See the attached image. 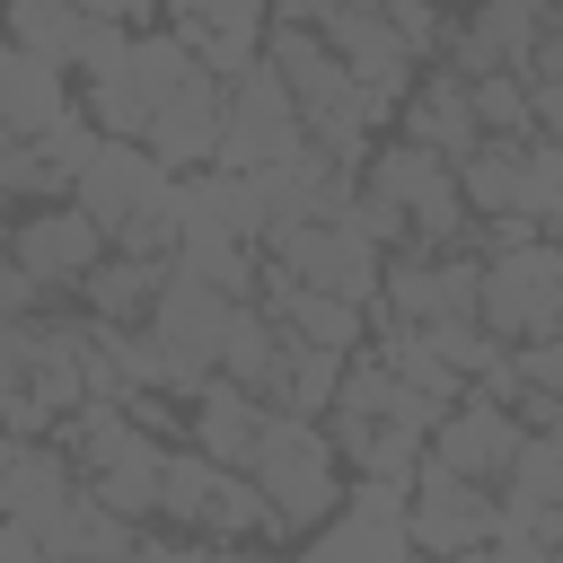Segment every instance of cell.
Returning <instances> with one entry per match:
<instances>
[{"label":"cell","instance_id":"cell-25","mask_svg":"<svg viewBox=\"0 0 563 563\" xmlns=\"http://www.w3.org/2000/svg\"><path fill=\"white\" fill-rule=\"evenodd\" d=\"M194 537H211V545L264 537V493H255L238 466H220V475H211V501H202V528H194Z\"/></svg>","mask_w":563,"mask_h":563},{"label":"cell","instance_id":"cell-16","mask_svg":"<svg viewBox=\"0 0 563 563\" xmlns=\"http://www.w3.org/2000/svg\"><path fill=\"white\" fill-rule=\"evenodd\" d=\"M317 35H325V53H334L361 88H378V97H405V88H413V53L396 44V26H387L378 9H334V18H317Z\"/></svg>","mask_w":563,"mask_h":563},{"label":"cell","instance_id":"cell-19","mask_svg":"<svg viewBox=\"0 0 563 563\" xmlns=\"http://www.w3.org/2000/svg\"><path fill=\"white\" fill-rule=\"evenodd\" d=\"M405 106V141H422V150H440V158H466L484 132H475V106H466V79L457 70H440V79H422V97H396Z\"/></svg>","mask_w":563,"mask_h":563},{"label":"cell","instance_id":"cell-24","mask_svg":"<svg viewBox=\"0 0 563 563\" xmlns=\"http://www.w3.org/2000/svg\"><path fill=\"white\" fill-rule=\"evenodd\" d=\"M9 18V44L35 53L44 70H70V44H79V0H0Z\"/></svg>","mask_w":563,"mask_h":563},{"label":"cell","instance_id":"cell-36","mask_svg":"<svg viewBox=\"0 0 563 563\" xmlns=\"http://www.w3.org/2000/svg\"><path fill=\"white\" fill-rule=\"evenodd\" d=\"M158 0H79V18H123V26H141Z\"/></svg>","mask_w":563,"mask_h":563},{"label":"cell","instance_id":"cell-3","mask_svg":"<svg viewBox=\"0 0 563 563\" xmlns=\"http://www.w3.org/2000/svg\"><path fill=\"white\" fill-rule=\"evenodd\" d=\"M229 308H238V299H220L211 282H194L185 264L158 273V290H150V308H141V325H150V343H158V396H194V387L211 378V352H220Z\"/></svg>","mask_w":563,"mask_h":563},{"label":"cell","instance_id":"cell-28","mask_svg":"<svg viewBox=\"0 0 563 563\" xmlns=\"http://www.w3.org/2000/svg\"><path fill=\"white\" fill-rule=\"evenodd\" d=\"M519 167H528V220H554L563 211V141L554 132H528Z\"/></svg>","mask_w":563,"mask_h":563},{"label":"cell","instance_id":"cell-18","mask_svg":"<svg viewBox=\"0 0 563 563\" xmlns=\"http://www.w3.org/2000/svg\"><path fill=\"white\" fill-rule=\"evenodd\" d=\"M70 493H79V475H70V457L53 440H18V457L0 466V519H35L44 528Z\"/></svg>","mask_w":563,"mask_h":563},{"label":"cell","instance_id":"cell-35","mask_svg":"<svg viewBox=\"0 0 563 563\" xmlns=\"http://www.w3.org/2000/svg\"><path fill=\"white\" fill-rule=\"evenodd\" d=\"M0 563H44V528L35 519H0Z\"/></svg>","mask_w":563,"mask_h":563},{"label":"cell","instance_id":"cell-13","mask_svg":"<svg viewBox=\"0 0 563 563\" xmlns=\"http://www.w3.org/2000/svg\"><path fill=\"white\" fill-rule=\"evenodd\" d=\"M537 35H554L545 0H475V18L457 26L449 62H457V79H484V70H510L519 79V62L537 53Z\"/></svg>","mask_w":563,"mask_h":563},{"label":"cell","instance_id":"cell-4","mask_svg":"<svg viewBox=\"0 0 563 563\" xmlns=\"http://www.w3.org/2000/svg\"><path fill=\"white\" fill-rule=\"evenodd\" d=\"M361 185H369V194H387V202L405 211V246H413V255H449V246L475 229V211L457 202V176H449V158H440V150H422V141H396V150H378Z\"/></svg>","mask_w":563,"mask_h":563},{"label":"cell","instance_id":"cell-26","mask_svg":"<svg viewBox=\"0 0 563 563\" xmlns=\"http://www.w3.org/2000/svg\"><path fill=\"white\" fill-rule=\"evenodd\" d=\"M176 35H185L194 70H211V79H238V70L264 62V26H194V18H176Z\"/></svg>","mask_w":563,"mask_h":563},{"label":"cell","instance_id":"cell-17","mask_svg":"<svg viewBox=\"0 0 563 563\" xmlns=\"http://www.w3.org/2000/svg\"><path fill=\"white\" fill-rule=\"evenodd\" d=\"M185 405H194V413H185V431H194V449H202L211 466H246V449H255V431H264V413H273L264 396H246V387H238V378H220V369H211Z\"/></svg>","mask_w":563,"mask_h":563},{"label":"cell","instance_id":"cell-15","mask_svg":"<svg viewBox=\"0 0 563 563\" xmlns=\"http://www.w3.org/2000/svg\"><path fill=\"white\" fill-rule=\"evenodd\" d=\"M510 449H519V422H510V405L457 396V405L431 422V457H440V466H457V475H475V484H501Z\"/></svg>","mask_w":563,"mask_h":563},{"label":"cell","instance_id":"cell-22","mask_svg":"<svg viewBox=\"0 0 563 563\" xmlns=\"http://www.w3.org/2000/svg\"><path fill=\"white\" fill-rule=\"evenodd\" d=\"M334 378H343V352H317V343L282 334V361H273V387H264V405H273V413H325Z\"/></svg>","mask_w":563,"mask_h":563},{"label":"cell","instance_id":"cell-40","mask_svg":"<svg viewBox=\"0 0 563 563\" xmlns=\"http://www.w3.org/2000/svg\"><path fill=\"white\" fill-rule=\"evenodd\" d=\"M413 563H440V554H413Z\"/></svg>","mask_w":563,"mask_h":563},{"label":"cell","instance_id":"cell-12","mask_svg":"<svg viewBox=\"0 0 563 563\" xmlns=\"http://www.w3.org/2000/svg\"><path fill=\"white\" fill-rule=\"evenodd\" d=\"M211 141H220V79H211V70H185V79L150 106L141 150H150L167 176H194V167H211Z\"/></svg>","mask_w":563,"mask_h":563},{"label":"cell","instance_id":"cell-1","mask_svg":"<svg viewBox=\"0 0 563 563\" xmlns=\"http://www.w3.org/2000/svg\"><path fill=\"white\" fill-rule=\"evenodd\" d=\"M238 475L264 493V537H308L343 501V457L317 431V413H264V431H255Z\"/></svg>","mask_w":563,"mask_h":563},{"label":"cell","instance_id":"cell-8","mask_svg":"<svg viewBox=\"0 0 563 563\" xmlns=\"http://www.w3.org/2000/svg\"><path fill=\"white\" fill-rule=\"evenodd\" d=\"M299 563H413V537H405V484L361 475L352 501H334V510L308 528Z\"/></svg>","mask_w":563,"mask_h":563},{"label":"cell","instance_id":"cell-29","mask_svg":"<svg viewBox=\"0 0 563 563\" xmlns=\"http://www.w3.org/2000/svg\"><path fill=\"white\" fill-rule=\"evenodd\" d=\"M123 44H132V26H123V18H79L70 70H88V79H97V70H114V53H123Z\"/></svg>","mask_w":563,"mask_h":563},{"label":"cell","instance_id":"cell-37","mask_svg":"<svg viewBox=\"0 0 563 563\" xmlns=\"http://www.w3.org/2000/svg\"><path fill=\"white\" fill-rule=\"evenodd\" d=\"M325 9H334V0H273V18H299V26H317Z\"/></svg>","mask_w":563,"mask_h":563},{"label":"cell","instance_id":"cell-30","mask_svg":"<svg viewBox=\"0 0 563 563\" xmlns=\"http://www.w3.org/2000/svg\"><path fill=\"white\" fill-rule=\"evenodd\" d=\"M123 563H238V554L211 545V537H132Z\"/></svg>","mask_w":563,"mask_h":563},{"label":"cell","instance_id":"cell-34","mask_svg":"<svg viewBox=\"0 0 563 563\" xmlns=\"http://www.w3.org/2000/svg\"><path fill=\"white\" fill-rule=\"evenodd\" d=\"M26 308H44V290H35V282L18 273V255L0 246V317H26Z\"/></svg>","mask_w":563,"mask_h":563},{"label":"cell","instance_id":"cell-11","mask_svg":"<svg viewBox=\"0 0 563 563\" xmlns=\"http://www.w3.org/2000/svg\"><path fill=\"white\" fill-rule=\"evenodd\" d=\"M0 246L18 255V273H26L44 299H53V290H70V282H79V273L106 255L97 220H88V211H70V202H44V211H26V220H18Z\"/></svg>","mask_w":563,"mask_h":563},{"label":"cell","instance_id":"cell-21","mask_svg":"<svg viewBox=\"0 0 563 563\" xmlns=\"http://www.w3.org/2000/svg\"><path fill=\"white\" fill-rule=\"evenodd\" d=\"M273 361H282V325H273L255 299H238V308H229V325H220L211 369H220V378H238L246 396H264V387H273Z\"/></svg>","mask_w":563,"mask_h":563},{"label":"cell","instance_id":"cell-5","mask_svg":"<svg viewBox=\"0 0 563 563\" xmlns=\"http://www.w3.org/2000/svg\"><path fill=\"white\" fill-rule=\"evenodd\" d=\"M194 70V53H185V35L176 26H132V44L114 53V70H97L88 79V123L106 132V141H141V123H150V106L176 88Z\"/></svg>","mask_w":563,"mask_h":563},{"label":"cell","instance_id":"cell-9","mask_svg":"<svg viewBox=\"0 0 563 563\" xmlns=\"http://www.w3.org/2000/svg\"><path fill=\"white\" fill-rule=\"evenodd\" d=\"M62 202H70V211H88V220H97V238H114V229H123V220H141V211H167V202H176V176H167L141 141H97Z\"/></svg>","mask_w":563,"mask_h":563},{"label":"cell","instance_id":"cell-39","mask_svg":"<svg viewBox=\"0 0 563 563\" xmlns=\"http://www.w3.org/2000/svg\"><path fill=\"white\" fill-rule=\"evenodd\" d=\"M158 9H185V0H158Z\"/></svg>","mask_w":563,"mask_h":563},{"label":"cell","instance_id":"cell-23","mask_svg":"<svg viewBox=\"0 0 563 563\" xmlns=\"http://www.w3.org/2000/svg\"><path fill=\"white\" fill-rule=\"evenodd\" d=\"M493 501H510V510H554L563 501V449H554V431H519Z\"/></svg>","mask_w":563,"mask_h":563},{"label":"cell","instance_id":"cell-33","mask_svg":"<svg viewBox=\"0 0 563 563\" xmlns=\"http://www.w3.org/2000/svg\"><path fill=\"white\" fill-rule=\"evenodd\" d=\"M176 18H194V26H264L273 0H185Z\"/></svg>","mask_w":563,"mask_h":563},{"label":"cell","instance_id":"cell-6","mask_svg":"<svg viewBox=\"0 0 563 563\" xmlns=\"http://www.w3.org/2000/svg\"><path fill=\"white\" fill-rule=\"evenodd\" d=\"M290 150H308V132H299V106H290V88L255 62V70H238V79H220V141H211V167H273V158H290Z\"/></svg>","mask_w":563,"mask_h":563},{"label":"cell","instance_id":"cell-38","mask_svg":"<svg viewBox=\"0 0 563 563\" xmlns=\"http://www.w3.org/2000/svg\"><path fill=\"white\" fill-rule=\"evenodd\" d=\"M9 457H18V431H9V422H0V466H9Z\"/></svg>","mask_w":563,"mask_h":563},{"label":"cell","instance_id":"cell-27","mask_svg":"<svg viewBox=\"0 0 563 563\" xmlns=\"http://www.w3.org/2000/svg\"><path fill=\"white\" fill-rule=\"evenodd\" d=\"M211 475H220V466H211L202 449H167V457H158V510H167L176 528H202V501H211Z\"/></svg>","mask_w":563,"mask_h":563},{"label":"cell","instance_id":"cell-2","mask_svg":"<svg viewBox=\"0 0 563 563\" xmlns=\"http://www.w3.org/2000/svg\"><path fill=\"white\" fill-rule=\"evenodd\" d=\"M475 325L493 343H528V334H563V255L545 238L501 246L475 264Z\"/></svg>","mask_w":563,"mask_h":563},{"label":"cell","instance_id":"cell-14","mask_svg":"<svg viewBox=\"0 0 563 563\" xmlns=\"http://www.w3.org/2000/svg\"><path fill=\"white\" fill-rule=\"evenodd\" d=\"M62 114H70V88H62V70H44L35 53L0 44V185H9L18 150H26L44 123H62Z\"/></svg>","mask_w":563,"mask_h":563},{"label":"cell","instance_id":"cell-32","mask_svg":"<svg viewBox=\"0 0 563 563\" xmlns=\"http://www.w3.org/2000/svg\"><path fill=\"white\" fill-rule=\"evenodd\" d=\"M510 369H519V387H563V334H528L510 352Z\"/></svg>","mask_w":563,"mask_h":563},{"label":"cell","instance_id":"cell-7","mask_svg":"<svg viewBox=\"0 0 563 563\" xmlns=\"http://www.w3.org/2000/svg\"><path fill=\"white\" fill-rule=\"evenodd\" d=\"M405 537H413V554H440V563L484 545L493 537V484H475L422 449V466L405 475Z\"/></svg>","mask_w":563,"mask_h":563},{"label":"cell","instance_id":"cell-31","mask_svg":"<svg viewBox=\"0 0 563 563\" xmlns=\"http://www.w3.org/2000/svg\"><path fill=\"white\" fill-rule=\"evenodd\" d=\"M378 18L396 26L405 53H431V44H440V9H431V0H378Z\"/></svg>","mask_w":563,"mask_h":563},{"label":"cell","instance_id":"cell-20","mask_svg":"<svg viewBox=\"0 0 563 563\" xmlns=\"http://www.w3.org/2000/svg\"><path fill=\"white\" fill-rule=\"evenodd\" d=\"M158 273H167V264H150V255H114V246H106L70 290L88 299V317H106V325H141V308H150Z\"/></svg>","mask_w":563,"mask_h":563},{"label":"cell","instance_id":"cell-10","mask_svg":"<svg viewBox=\"0 0 563 563\" xmlns=\"http://www.w3.org/2000/svg\"><path fill=\"white\" fill-rule=\"evenodd\" d=\"M264 264L273 273H290V282H308V290H334V299H378V246L352 229V220H299V229H282L273 246H264Z\"/></svg>","mask_w":563,"mask_h":563}]
</instances>
